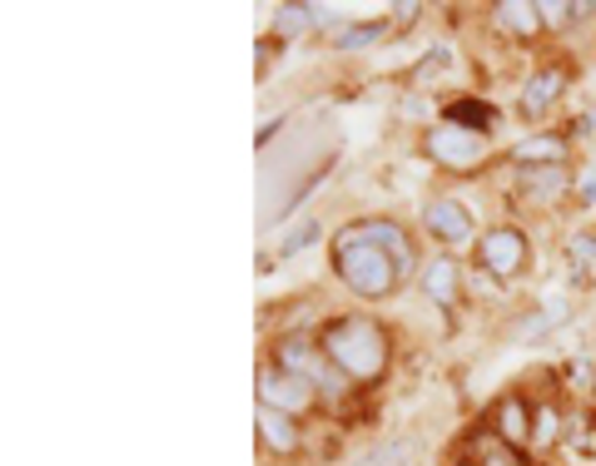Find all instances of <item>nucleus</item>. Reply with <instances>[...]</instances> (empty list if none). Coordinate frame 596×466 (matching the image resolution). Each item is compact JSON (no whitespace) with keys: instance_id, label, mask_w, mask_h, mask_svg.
Listing matches in <instances>:
<instances>
[{"instance_id":"ddd939ff","label":"nucleus","mask_w":596,"mask_h":466,"mask_svg":"<svg viewBox=\"0 0 596 466\" xmlns=\"http://www.w3.org/2000/svg\"><path fill=\"white\" fill-rule=\"evenodd\" d=\"M487 119H492V109L487 105H478V100H457V105H447V125H462V129H487Z\"/></svg>"},{"instance_id":"f03ea898","label":"nucleus","mask_w":596,"mask_h":466,"mask_svg":"<svg viewBox=\"0 0 596 466\" xmlns=\"http://www.w3.org/2000/svg\"><path fill=\"white\" fill-rule=\"evenodd\" d=\"M318 348H324V358L333 362L348 383H378L388 367V333L363 313L333 318V323L318 333Z\"/></svg>"},{"instance_id":"aec40b11","label":"nucleus","mask_w":596,"mask_h":466,"mask_svg":"<svg viewBox=\"0 0 596 466\" xmlns=\"http://www.w3.org/2000/svg\"><path fill=\"white\" fill-rule=\"evenodd\" d=\"M487 466H517V462H507V456H487Z\"/></svg>"},{"instance_id":"f3484780","label":"nucleus","mask_w":596,"mask_h":466,"mask_svg":"<svg viewBox=\"0 0 596 466\" xmlns=\"http://www.w3.org/2000/svg\"><path fill=\"white\" fill-rule=\"evenodd\" d=\"M561 189V169H537V174H527V194L532 198H551Z\"/></svg>"},{"instance_id":"20e7f679","label":"nucleus","mask_w":596,"mask_h":466,"mask_svg":"<svg viewBox=\"0 0 596 466\" xmlns=\"http://www.w3.org/2000/svg\"><path fill=\"white\" fill-rule=\"evenodd\" d=\"M478 258H482V269L497 273V279H517L527 269V238L517 229H492V233H482Z\"/></svg>"},{"instance_id":"7ed1b4c3","label":"nucleus","mask_w":596,"mask_h":466,"mask_svg":"<svg viewBox=\"0 0 596 466\" xmlns=\"http://www.w3.org/2000/svg\"><path fill=\"white\" fill-rule=\"evenodd\" d=\"M314 397H318V387L308 383V377L279 367V362H269V367L258 373V407H274V412L299 417L304 407H314Z\"/></svg>"},{"instance_id":"0eeeda50","label":"nucleus","mask_w":596,"mask_h":466,"mask_svg":"<svg viewBox=\"0 0 596 466\" xmlns=\"http://www.w3.org/2000/svg\"><path fill=\"white\" fill-rule=\"evenodd\" d=\"M492 422H497V437H503V442H512V446L532 442V407H527L522 397H503L497 412H492Z\"/></svg>"},{"instance_id":"6e6552de","label":"nucleus","mask_w":596,"mask_h":466,"mask_svg":"<svg viewBox=\"0 0 596 466\" xmlns=\"http://www.w3.org/2000/svg\"><path fill=\"white\" fill-rule=\"evenodd\" d=\"M258 437L269 442L274 456H289L299 452V422L289 412H274V407H258Z\"/></svg>"},{"instance_id":"2eb2a0df","label":"nucleus","mask_w":596,"mask_h":466,"mask_svg":"<svg viewBox=\"0 0 596 466\" xmlns=\"http://www.w3.org/2000/svg\"><path fill=\"white\" fill-rule=\"evenodd\" d=\"M557 431H561L557 407H551V402H542V407L532 412V442H537V446H551V442H557Z\"/></svg>"},{"instance_id":"f257e3e1","label":"nucleus","mask_w":596,"mask_h":466,"mask_svg":"<svg viewBox=\"0 0 596 466\" xmlns=\"http://www.w3.org/2000/svg\"><path fill=\"white\" fill-rule=\"evenodd\" d=\"M333 269L358 298H388L413 269V238L393 219H358L333 238Z\"/></svg>"},{"instance_id":"9b49d317","label":"nucleus","mask_w":596,"mask_h":466,"mask_svg":"<svg viewBox=\"0 0 596 466\" xmlns=\"http://www.w3.org/2000/svg\"><path fill=\"white\" fill-rule=\"evenodd\" d=\"M561 159H567V144H561L557 134H537V140L517 144V164H547V169H561Z\"/></svg>"},{"instance_id":"dca6fc26","label":"nucleus","mask_w":596,"mask_h":466,"mask_svg":"<svg viewBox=\"0 0 596 466\" xmlns=\"http://www.w3.org/2000/svg\"><path fill=\"white\" fill-rule=\"evenodd\" d=\"M388 36V21H368V25H348L339 36V50H358V46H368V40H383Z\"/></svg>"},{"instance_id":"6ab92c4d","label":"nucleus","mask_w":596,"mask_h":466,"mask_svg":"<svg viewBox=\"0 0 596 466\" xmlns=\"http://www.w3.org/2000/svg\"><path fill=\"white\" fill-rule=\"evenodd\" d=\"M586 254H596V238H576V244H572V258H582V263H586Z\"/></svg>"},{"instance_id":"a211bd4d","label":"nucleus","mask_w":596,"mask_h":466,"mask_svg":"<svg viewBox=\"0 0 596 466\" xmlns=\"http://www.w3.org/2000/svg\"><path fill=\"white\" fill-rule=\"evenodd\" d=\"M314 238H318V223L308 219L304 229H293L289 238H283V254H299V248H304V244H314Z\"/></svg>"},{"instance_id":"f8f14e48","label":"nucleus","mask_w":596,"mask_h":466,"mask_svg":"<svg viewBox=\"0 0 596 466\" xmlns=\"http://www.w3.org/2000/svg\"><path fill=\"white\" fill-rule=\"evenodd\" d=\"M537 5H522V0H503V5H497V25H503V30H512V36H537Z\"/></svg>"},{"instance_id":"1a4fd4ad","label":"nucleus","mask_w":596,"mask_h":466,"mask_svg":"<svg viewBox=\"0 0 596 466\" xmlns=\"http://www.w3.org/2000/svg\"><path fill=\"white\" fill-rule=\"evenodd\" d=\"M422 288H428V298L433 303H457V258H433L428 263V273H422Z\"/></svg>"},{"instance_id":"4468645a","label":"nucleus","mask_w":596,"mask_h":466,"mask_svg":"<svg viewBox=\"0 0 596 466\" xmlns=\"http://www.w3.org/2000/svg\"><path fill=\"white\" fill-rule=\"evenodd\" d=\"M314 5H279V36H304L314 30Z\"/></svg>"},{"instance_id":"39448f33","label":"nucleus","mask_w":596,"mask_h":466,"mask_svg":"<svg viewBox=\"0 0 596 466\" xmlns=\"http://www.w3.org/2000/svg\"><path fill=\"white\" fill-rule=\"evenodd\" d=\"M428 154L447 169H472L482 159V134L478 129H462V125H438L428 134Z\"/></svg>"},{"instance_id":"9d476101","label":"nucleus","mask_w":596,"mask_h":466,"mask_svg":"<svg viewBox=\"0 0 596 466\" xmlns=\"http://www.w3.org/2000/svg\"><path fill=\"white\" fill-rule=\"evenodd\" d=\"M567 90V70H557V65H551V70H542L537 80L527 85V94H522V109L527 115H542V109L551 105V100H557V94Z\"/></svg>"},{"instance_id":"423d86ee","label":"nucleus","mask_w":596,"mask_h":466,"mask_svg":"<svg viewBox=\"0 0 596 466\" xmlns=\"http://www.w3.org/2000/svg\"><path fill=\"white\" fill-rule=\"evenodd\" d=\"M422 223H428V233L433 238H443L447 248H462L472 238V213L457 204V198H433L428 204V213H422Z\"/></svg>"}]
</instances>
